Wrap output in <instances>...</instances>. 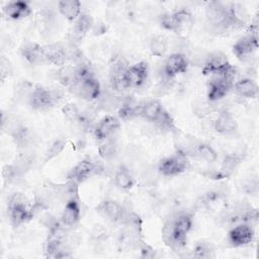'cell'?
Wrapping results in <instances>:
<instances>
[{
  "instance_id": "obj_28",
  "label": "cell",
  "mask_w": 259,
  "mask_h": 259,
  "mask_svg": "<svg viewBox=\"0 0 259 259\" xmlns=\"http://www.w3.org/2000/svg\"><path fill=\"white\" fill-rule=\"evenodd\" d=\"M98 106L105 111H112L114 109H118L121 105V98L115 95L114 92H105L100 94L99 98L97 99Z\"/></svg>"
},
{
  "instance_id": "obj_29",
  "label": "cell",
  "mask_w": 259,
  "mask_h": 259,
  "mask_svg": "<svg viewBox=\"0 0 259 259\" xmlns=\"http://www.w3.org/2000/svg\"><path fill=\"white\" fill-rule=\"evenodd\" d=\"M149 50L151 54L155 57H163L167 50H168V39L165 35L159 34L155 35L152 37L150 45H149Z\"/></svg>"
},
{
  "instance_id": "obj_19",
  "label": "cell",
  "mask_w": 259,
  "mask_h": 259,
  "mask_svg": "<svg viewBox=\"0 0 259 259\" xmlns=\"http://www.w3.org/2000/svg\"><path fill=\"white\" fill-rule=\"evenodd\" d=\"M213 131L222 136H231L238 131V122L230 112L223 111L213 121Z\"/></svg>"
},
{
  "instance_id": "obj_8",
  "label": "cell",
  "mask_w": 259,
  "mask_h": 259,
  "mask_svg": "<svg viewBox=\"0 0 259 259\" xmlns=\"http://www.w3.org/2000/svg\"><path fill=\"white\" fill-rule=\"evenodd\" d=\"M70 89L75 95L86 101H95L101 94V86L95 77L76 82Z\"/></svg>"
},
{
  "instance_id": "obj_21",
  "label": "cell",
  "mask_w": 259,
  "mask_h": 259,
  "mask_svg": "<svg viewBox=\"0 0 259 259\" xmlns=\"http://www.w3.org/2000/svg\"><path fill=\"white\" fill-rule=\"evenodd\" d=\"M234 89L236 93L244 98H256L259 93V87L257 83L251 78H242L234 83Z\"/></svg>"
},
{
  "instance_id": "obj_16",
  "label": "cell",
  "mask_w": 259,
  "mask_h": 259,
  "mask_svg": "<svg viewBox=\"0 0 259 259\" xmlns=\"http://www.w3.org/2000/svg\"><path fill=\"white\" fill-rule=\"evenodd\" d=\"M81 217V207L79 198H73L65 203L64 209L62 211L60 221L66 228H72L76 226Z\"/></svg>"
},
{
  "instance_id": "obj_14",
  "label": "cell",
  "mask_w": 259,
  "mask_h": 259,
  "mask_svg": "<svg viewBox=\"0 0 259 259\" xmlns=\"http://www.w3.org/2000/svg\"><path fill=\"white\" fill-rule=\"evenodd\" d=\"M22 58L31 66H41L48 64L42 46L36 42H26L20 49Z\"/></svg>"
},
{
  "instance_id": "obj_39",
  "label": "cell",
  "mask_w": 259,
  "mask_h": 259,
  "mask_svg": "<svg viewBox=\"0 0 259 259\" xmlns=\"http://www.w3.org/2000/svg\"><path fill=\"white\" fill-rule=\"evenodd\" d=\"M160 25L170 31H176V20L173 12H166L160 16Z\"/></svg>"
},
{
  "instance_id": "obj_38",
  "label": "cell",
  "mask_w": 259,
  "mask_h": 259,
  "mask_svg": "<svg viewBox=\"0 0 259 259\" xmlns=\"http://www.w3.org/2000/svg\"><path fill=\"white\" fill-rule=\"evenodd\" d=\"M192 108H193V112L196 116L200 117V118H203L205 117L206 115H208L211 110H212V106H211V102H209L207 99L206 100H203V99H196L194 100L193 102V105H192Z\"/></svg>"
},
{
  "instance_id": "obj_6",
  "label": "cell",
  "mask_w": 259,
  "mask_h": 259,
  "mask_svg": "<svg viewBox=\"0 0 259 259\" xmlns=\"http://www.w3.org/2000/svg\"><path fill=\"white\" fill-rule=\"evenodd\" d=\"M255 238L254 227L246 224L240 223L231 228L228 234V242L232 247H244L253 242Z\"/></svg>"
},
{
  "instance_id": "obj_23",
  "label": "cell",
  "mask_w": 259,
  "mask_h": 259,
  "mask_svg": "<svg viewBox=\"0 0 259 259\" xmlns=\"http://www.w3.org/2000/svg\"><path fill=\"white\" fill-rule=\"evenodd\" d=\"M176 20V31L179 34L186 35L190 32L193 24L194 19L192 14L186 9H179L173 12Z\"/></svg>"
},
{
  "instance_id": "obj_42",
  "label": "cell",
  "mask_w": 259,
  "mask_h": 259,
  "mask_svg": "<svg viewBox=\"0 0 259 259\" xmlns=\"http://www.w3.org/2000/svg\"><path fill=\"white\" fill-rule=\"evenodd\" d=\"M107 236L106 230H104L101 226H96L93 231H92V238L96 241H100V240H104Z\"/></svg>"
},
{
  "instance_id": "obj_30",
  "label": "cell",
  "mask_w": 259,
  "mask_h": 259,
  "mask_svg": "<svg viewBox=\"0 0 259 259\" xmlns=\"http://www.w3.org/2000/svg\"><path fill=\"white\" fill-rule=\"evenodd\" d=\"M57 80L65 87L71 88L77 81L74 74V67L62 66L57 72Z\"/></svg>"
},
{
  "instance_id": "obj_26",
  "label": "cell",
  "mask_w": 259,
  "mask_h": 259,
  "mask_svg": "<svg viewBox=\"0 0 259 259\" xmlns=\"http://www.w3.org/2000/svg\"><path fill=\"white\" fill-rule=\"evenodd\" d=\"M114 184L121 190H130L135 185V179L130 172L128 169H126L123 166H120L115 174H114Z\"/></svg>"
},
{
  "instance_id": "obj_20",
  "label": "cell",
  "mask_w": 259,
  "mask_h": 259,
  "mask_svg": "<svg viewBox=\"0 0 259 259\" xmlns=\"http://www.w3.org/2000/svg\"><path fill=\"white\" fill-rule=\"evenodd\" d=\"M5 15L13 20L25 18L31 14V8L25 1H10L4 7Z\"/></svg>"
},
{
  "instance_id": "obj_5",
  "label": "cell",
  "mask_w": 259,
  "mask_h": 259,
  "mask_svg": "<svg viewBox=\"0 0 259 259\" xmlns=\"http://www.w3.org/2000/svg\"><path fill=\"white\" fill-rule=\"evenodd\" d=\"M190 166L188 156L180 151L175 155L162 159L158 164V171L166 177H173L185 172Z\"/></svg>"
},
{
  "instance_id": "obj_25",
  "label": "cell",
  "mask_w": 259,
  "mask_h": 259,
  "mask_svg": "<svg viewBox=\"0 0 259 259\" xmlns=\"http://www.w3.org/2000/svg\"><path fill=\"white\" fill-rule=\"evenodd\" d=\"M189 153L206 163H214L218 160V153L210 145L206 143H197L192 147Z\"/></svg>"
},
{
  "instance_id": "obj_11",
  "label": "cell",
  "mask_w": 259,
  "mask_h": 259,
  "mask_svg": "<svg viewBox=\"0 0 259 259\" xmlns=\"http://www.w3.org/2000/svg\"><path fill=\"white\" fill-rule=\"evenodd\" d=\"M149 78V66L146 62H139L128 66L124 73L127 88H140L146 84Z\"/></svg>"
},
{
  "instance_id": "obj_9",
  "label": "cell",
  "mask_w": 259,
  "mask_h": 259,
  "mask_svg": "<svg viewBox=\"0 0 259 259\" xmlns=\"http://www.w3.org/2000/svg\"><path fill=\"white\" fill-rule=\"evenodd\" d=\"M188 60L183 54L174 53L168 56L164 62L162 73L163 78L172 80L179 74L185 73L188 69Z\"/></svg>"
},
{
  "instance_id": "obj_17",
  "label": "cell",
  "mask_w": 259,
  "mask_h": 259,
  "mask_svg": "<svg viewBox=\"0 0 259 259\" xmlns=\"http://www.w3.org/2000/svg\"><path fill=\"white\" fill-rule=\"evenodd\" d=\"M42 50L49 64H53L59 67L65 65L68 60L67 49L60 42H51L42 46Z\"/></svg>"
},
{
  "instance_id": "obj_32",
  "label": "cell",
  "mask_w": 259,
  "mask_h": 259,
  "mask_svg": "<svg viewBox=\"0 0 259 259\" xmlns=\"http://www.w3.org/2000/svg\"><path fill=\"white\" fill-rule=\"evenodd\" d=\"M62 112L66 117V119H68L70 122H73V123L80 124L84 117L80 108L75 103H72V102L66 103L62 107Z\"/></svg>"
},
{
  "instance_id": "obj_22",
  "label": "cell",
  "mask_w": 259,
  "mask_h": 259,
  "mask_svg": "<svg viewBox=\"0 0 259 259\" xmlns=\"http://www.w3.org/2000/svg\"><path fill=\"white\" fill-rule=\"evenodd\" d=\"M58 11L69 21H75L81 14V2L78 0H61L58 2Z\"/></svg>"
},
{
  "instance_id": "obj_4",
  "label": "cell",
  "mask_w": 259,
  "mask_h": 259,
  "mask_svg": "<svg viewBox=\"0 0 259 259\" xmlns=\"http://www.w3.org/2000/svg\"><path fill=\"white\" fill-rule=\"evenodd\" d=\"M7 210L13 228H18L34 218L27 198L19 192H15L9 197Z\"/></svg>"
},
{
  "instance_id": "obj_34",
  "label": "cell",
  "mask_w": 259,
  "mask_h": 259,
  "mask_svg": "<svg viewBox=\"0 0 259 259\" xmlns=\"http://www.w3.org/2000/svg\"><path fill=\"white\" fill-rule=\"evenodd\" d=\"M98 152H99L100 157L103 160H110L116 155L117 146H116L115 142L110 140V138H109V139L102 141L101 145L98 148Z\"/></svg>"
},
{
  "instance_id": "obj_13",
  "label": "cell",
  "mask_w": 259,
  "mask_h": 259,
  "mask_svg": "<svg viewBox=\"0 0 259 259\" xmlns=\"http://www.w3.org/2000/svg\"><path fill=\"white\" fill-rule=\"evenodd\" d=\"M119 127L120 121L117 117L113 115H105L94 126L93 134L98 141L102 142L111 138V136L114 135V133H116Z\"/></svg>"
},
{
  "instance_id": "obj_33",
  "label": "cell",
  "mask_w": 259,
  "mask_h": 259,
  "mask_svg": "<svg viewBox=\"0 0 259 259\" xmlns=\"http://www.w3.org/2000/svg\"><path fill=\"white\" fill-rule=\"evenodd\" d=\"M212 246L207 242H198L192 249L190 257L192 258H210L214 256Z\"/></svg>"
},
{
  "instance_id": "obj_2",
  "label": "cell",
  "mask_w": 259,
  "mask_h": 259,
  "mask_svg": "<svg viewBox=\"0 0 259 259\" xmlns=\"http://www.w3.org/2000/svg\"><path fill=\"white\" fill-rule=\"evenodd\" d=\"M236 73V69L231 66L228 70L220 74L211 75L207 83L206 99L211 103L223 99L233 88Z\"/></svg>"
},
{
  "instance_id": "obj_1",
  "label": "cell",
  "mask_w": 259,
  "mask_h": 259,
  "mask_svg": "<svg viewBox=\"0 0 259 259\" xmlns=\"http://www.w3.org/2000/svg\"><path fill=\"white\" fill-rule=\"evenodd\" d=\"M193 226V217L189 212H179L169 218L162 229L165 244L174 251L182 250L186 245L187 235Z\"/></svg>"
},
{
  "instance_id": "obj_43",
  "label": "cell",
  "mask_w": 259,
  "mask_h": 259,
  "mask_svg": "<svg viewBox=\"0 0 259 259\" xmlns=\"http://www.w3.org/2000/svg\"><path fill=\"white\" fill-rule=\"evenodd\" d=\"M0 68H1V80L4 81V79L8 76L9 72H10V65H9V62L4 58V56H2L1 58V65H0Z\"/></svg>"
},
{
  "instance_id": "obj_40",
  "label": "cell",
  "mask_w": 259,
  "mask_h": 259,
  "mask_svg": "<svg viewBox=\"0 0 259 259\" xmlns=\"http://www.w3.org/2000/svg\"><path fill=\"white\" fill-rule=\"evenodd\" d=\"M138 248H139V250L141 252V256L143 258H153L155 256V250L142 240H141Z\"/></svg>"
},
{
  "instance_id": "obj_31",
  "label": "cell",
  "mask_w": 259,
  "mask_h": 259,
  "mask_svg": "<svg viewBox=\"0 0 259 259\" xmlns=\"http://www.w3.org/2000/svg\"><path fill=\"white\" fill-rule=\"evenodd\" d=\"M23 170L17 164H7L2 168V177L5 183L10 184L20 179Z\"/></svg>"
},
{
  "instance_id": "obj_41",
  "label": "cell",
  "mask_w": 259,
  "mask_h": 259,
  "mask_svg": "<svg viewBox=\"0 0 259 259\" xmlns=\"http://www.w3.org/2000/svg\"><path fill=\"white\" fill-rule=\"evenodd\" d=\"M244 191L250 195H256L258 192V181L257 179H251L244 183Z\"/></svg>"
},
{
  "instance_id": "obj_10",
  "label": "cell",
  "mask_w": 259,
  "mask_h": 259,
  "mask_svg": "<svg viewBox=\"0 0 259 259\" xmlns=\"http://www.w3.org/2000/svg\"><path fill=\"white\" fill-rule=\"evenodd\" d=\"M258 36L247 34L239 38L233 46V54L241 62H248L258 50Z\"/></svg>"
},
{
  "instance_id": "obj_3",
  "label": "cell",
  "mask_w": 259,
  "mask_h": 259,
  "mask_svg": "<svg viewBox=\"0 0 259 259\" xmlns=\"http://www.w3.org/2000/svg\"><path fill=\"white\" fill-rule=\"evenodd\" d=\"M62 98L63 93L59 89L34 85L27 95V102L32 109L45 111L56 106Z\"/></svg>"
},
{
  "instance_id": "obj_24",
  "label": "cell",
  "mask_w": 259,
  "mask_h": 259,
  "mask_svg": "<svg viewBox=\"0 0 259 259\" xmlns=\"http://www.w3.org/2000/svg\"><path fill=\"white\" fill-rule=\"evenodd\" d=\"M164 109L165 108L163 107L160 101L153 99L144 104H141L140 117H143L146 120L154 123L158 119V117L161 115Z\"/></svg>"
},
{
  "instance_id": "obj_36",
  "label": "cell",
  "mask_w": 259,
  "mask_h": 259,
  "mask_svg": "<svg viewBox=\"0 0 259 259\" xmlns=\"http://www.w3.org/2000/svg\"><path fill=\"white\" fill-rule=\"evenodd\" d=\"M154 124L158 130H160L162 132H170L175 128L174 119L172 118L171 114L166 109L163 110V112L158 117V119L154 122Z\"/></svg>"
},
{
  "instance_id": "obj_18",
  "label": "cell",
  "mask_w": 259,
  "mask_h": 259,
  "mask_svg": "<svg viewBox=\"0 0 259 259\" xmlns=\"http://www.w3.org/2000/svg\"><path fill=\"white\" fill-rule=\"evenodd\" d=\"M227 195L218 190L206 192L202 197V205L210 212H224L227 210Z\"/></svg>"
},
{
  "instance_id": "obj_12",
  "label": "cell",
  "mask_w": 259,
  "mask_h": 259,
  "mask_svg": "<svg viewBox=\"0 0 259 259\" xmlns=\"http://www.w3.org/2000/svg\"><path fill=\"white\" fill-rule=\"evenodd\" d=\"M232 65L227 56L222 52H213L208 55L202 67L203 75H215L228 70Z\"/></svg>"
},
{
  "instance_id": "obj_15",
  "label": "cell",
  "mask_w": 259,
  "mask_h": 259,
  "mask_svg": "<svg viewBox=\"0 0 259 259\" xmlns=\"http://www.w3.org/2000/svg\"><path fill=\"white\" fill-rule=\"evenodd\" d=\"M96 209L103 218H105L107 221L111 223L121 222L125 213L122 205L119 202L111 199L101 201Z\"/></svg>"
},
{
  "instance_id": "obj_37",
  "label": "cell",
  "mask_w": 259,
  "mask_h": 259,
  "mask_svg": "<svg viewBox=\"0 0 259 259\" xmlns=\"http://www.w3.org/2000/svg\"><path fill=\"white\" fill-rule=\"evenodd\" d=\"M66 147V141L64 139H57L55 140L50 147L48 148L46 155H45V162H49L52 159L58 157L65 149Z\"/></svg>"
},
{
  "instance_id": "obj_7",
  "label": "cell",
  "mask_w": 259,
  "mask_h": 259,
  "mask_svg": "<svg viewBox=\"0 0 259 259\" xmlns=\"http://www.w3.org/2000/svg\"><path fill=\"white\" fill-rule=\"evenodd\" d=\"M102 171L103 168L100 164L90 160H82L72 168L68 178L79 184L85 182L95 175L100 174Z\"/></svg>"
},
{
  "instance_id": "obj_35",
  "label": "cell",
  "mask_w": 259,
  "mask_h": 259,
  "mask_svg": "<svg viewBox=\"0 0 259 259\" xmlns=\"http://www.w3.org/2000/svg\"><path fill=\"white\" fill-rule=\"evenodd\" d=\"M74 74H75V78H76L77 82L94 77L93 69H92L91 65L86 61H83L74 66Z\"/></svg>"
},
{
  "instance_id": "obj_27",
  "label": "cell",
  "mask_w": 259,
  "mask_h": 259,
  "mask_svg": "<svg viewBox=\"0 0 259 259\" xmlns=\"http://www.w3.org/2000/svg\"><path fill=\"white\" fill-rule=\"evenodd\" d=\"M94 26V20L90 14L81 13L80 16L75 20V25L73 28L76 37H82L87 32H89Z\"/></svg>"
}]
</instances>
